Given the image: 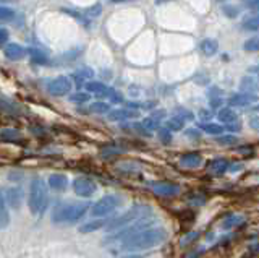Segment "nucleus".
<instances>
[{"mask_svg": "<svg viewBox=\"0 0 259 258\" xmlns=\"http://www.w3.org/2000/svg\"><path fill=\"white\" fill-rule=\"evenodd\" d=\"M168 237V231L165 228H160V226H152L141 232L135 234V236H130L125 240H121L120 250L126 253H140L146 252V250L156 248L160 244H164Z\"/></svg>", "mask_w": 259, "mask_h": 258, "instance_id": "obj_1", "label": "nucleus"}, {"mask_svg": "<svg viewBox=\"0 0 259 258\" xmlns=\"http://www.w3.org/2000/svg\"><path fill=\"white\" fill-rule=\"evenodd\" d=\"M89 211V203L86 201H63L52 211V221L55 224H75L81 221Z\"/></svg>", "mask_w": 259, "mask_h": 258, "instance_id": "obj_2", "label": "nucleus"}, {"mask_svg": "<svg viewBox=\"0 0 259 258\" xmlns=\"http://www.w3.org/2000/svg\"><path fill=\"white\" fill-rule=\"evenodd\" d=\"M49 183H46L40 177H34L29 183L28 208L32 216L40 217L49 208Z\"/></svg>", "mask_w": 259, "mask_h": 258, "instance_id": "obj_3", "label": "nucleus"}, {"mask_svg": "<svg viewBox=\"0 0 259 258\" xmlns=\"http://www.w3.org/2000/svg\"><path fill=\"white\" fill-rule=\"evenodd\" d=\"M148 216H152V208L151 206H146V205H136L133 208H130L126 213L120 214L115 219H112L109 223V231H118L121 228H125V226L132 224L138 219H141V217H148Z\"/></svg>", "mask_w": 259, "mask_h": 258, "instance_id": "obj_4", "label": "nucleus"}, {"mask_svg": "<svg viewBox=\"0 0 259 258\" xmlns=\"http://www.w3.org/2000/svg\"><path fill=\"white\" fill-rule=\"evenodd\" d=\"M154 224H156V219H152L151 216H148V217H141V219H138V221H135V223H132V224L125 226V228L118 229V232L115 234V236H109V237H107V242H121V240H125V239L130 237V236H135V234L141 232V231H144V229L152 228Z\"/></svg>", "mask_w": 259, "mask_h": 258, "instance_id": "obj_5", "label": "nucleus"}, {"mask_svg": "<svg viewBox=\"0 0 259 258\" xmlns=\"http://www.w3.org/2000/svg\"><path fill=\"white\" fill-rule=\"evenodd\" d=\"M121 203H123V200H121L120 195H115V193H112V195H105L93 205L91 214L96 217H107L109 214H112L113 211H115L117 208H120Z\"/></svg>", "mask_w": 259, "mask_h": 258, "instance_id": "obj_6", "label": "nucleus"}, {"mask_svg": "<svg viewBox=\"0 0 259 258\" xmlns=\"http://www.w3.org/2000/svg\"><path fill=\"white\" fill-rule=\"evenodd\" d=\"M84 86H86V91H88V93L97 94V96H101V98H105V99H110L112 102H121V101H123V96H121L118 91L112 90L110 86L104 85V83L88 82Z\"/></svg>", "mask_w": 259, "mask_h": 258, "instance_id": "obj_7", "label": "nucleus"}, {"mask_svg": "<svg viewBox=\"0 0 259 258\" xmlns=\"http://www.w3.org/2000/svg\"><path fill=\"white\" fill-rule=\"evenodd\" d=\"M148 189L159 197H175L180 193V185L168 180H152L148 183Z\"/></svg>", "mask_w": 259, "mask_h": 258, "instance_id": "obj_8", "label": "nucleus"}, {"mask_svg": "<svg viewBox=\"0 0 259 258\" xmlns=\"http://www.w3.org/2000/svg\"><path fill=\"white\" fill-rule=\"evenodd\" d=\"M71 185H73V192H75L78 197H83V198L93 197L97 190L96 182L93 179H89V177H84V175L76 177Z\"/></svg>", "mask_w": 259, "mask_h": 258, "instance_id": "obj_9", "label": "nucleus"}, {"mask_svg": "<svg viewBox=\"0 0 259 258\" xmlns=\"http://www.w3.org/2000/svg\"><path fill=\"white\" fill-rule=\"evenodd\" d=\"M71 90V80L68 77H57L47 85V91L52 96H65Z\"/></svg>", "mask_w": 259, "mask_h": 258, "instance_id": "obj_10", "label": "nucleus"}, {"mask_svg": "<svg viewBox=\"0 0 259 258\" xmlns=\"http://www.w3.org/2000/svg\"><path fill=\"white\" fill-rule=\"evenodd\" d=\"M2 197L7 200V203L10 205L12 208H18L21 205V201H23V192L18 187H12L8 190H4Z\"/></svg>", "mask_w": 259, "mask_h": 258, "instance_id": "obj_11", "label": "nucleus"}, {"mask_svg": "<svg viewBox=\"0 0 259 258\" xmlns=\"http://www.w3.org/2000/svg\"><path fill=\"white\" fill-rule=\"evenodd\" d=\"M4 52H5V55H7V59H10V60H21V59H24V55L28 54V51L24 49L23 46L16 44V43L7 44V46H5V49H4Z\"/></svg>", "mask_w": 259, "mask_h": 258, "instance_id": "obj_12", "label": "nucleus"}, {"mask_svg": "<svg viewBox=\"0 0 259 258\" xmlns=\"http://www.w3.org/2000/svg\"><path fill=\"white\" fill-rule=\"evenodd\" d=\"M178 164L182 167H186V169H196L202 164V156L199 153H186L180 158L178 161Z\"/></svg>", "mask_w": 259, "mask_h": 258, "instance_id": "obj_13", "label": "nucleus"}, {"mask_svg": "<svg viewBox=\"0 0 259 258\" xmlns=\"http://www.w3.org/2000/svg\"><path fill=\"white\" fill-rule=\"evenodd\" d=\"M47 183H49V189L51 190L62 192V190L67 189L68 179H67V175H63V174H51L47 179Z\"/></svg>", "mask_w": 259, "mask_h": 258, "instance_id": "obj_14", "label": "nucleus"}, {"mask_svg": "<svg viewBox=\"0 0 259 258\" xmlns=\"http://www.w3.org/2000/svg\"><path fill=\"white\" fill-rule=\"evenodd\" d=\"M259 98L254 94H251V93H241V94H237V96H233V98L230 99V104L232 106H240V107H246L249 106V104H253L256 102Z\"/></svg>", "mask_w": 259, "mask_h": 258, "instance_id": "obj_15", "label": "nucleus"}, {"mask_svg": "<svg viewBox=\"0 0 259 258\" xmlns=\"http://www.w3.org/2000/svg\"><path fill=\"white\" fill-rule=\"evenodd\" d=\"M245 216H241V214H229L225 217V219L222 221V229L225 231H232V229H237L240 228V226L245 223Z\"/></svg>", "mask_w": 259, "mask_h": 258, "instance_id": "obj_16", "label": "nucleus"}, {"mask_svg": "<svg viewBox=\"0 0 259 258\" xmlns=\"http://www.w3.org/2000/svg\"><path fill=\"white\" fill-rule=\"evenodd\" d=\"M112 219H93V221H89V223H86L84 226H81L79 228V232H83V234H91V232H94V231H99V229H102V228H105V226H109V223H110Z\"/></svg>", "mask_w": 259, "mask_h": 258, "instance_id": "obj_17", "label": "nucleus"}, {"mask_svg": "<svg viewBox=\"0 0 259 258\" xmlns=\"http://www.w3.org/2000/svg\"><path fill=\"white\" fill-rule=\"evenodd\" d=\"M230 161H227L224 158H217L214 161H210L209 164V171L214 172V174H224L227 171H230Z\"/></svg>", "mask_w": 259, "mask_h": 258, "instance_id": "obj_18", "label": "nucleus"}, {"mask_svg": "<svg viewBox=\"0 0 259 258\" xmlns=\"http://www.w3.org/2000/svg\"><path fill=\"white\" fill-rule=\"evenodd\" d=\"M136 116H138V112L132 109H115L109 112L110 120H130V119H135Z\"/></svg>", "mask_w": 259, "mask_h": 258, "instance_id": "obj_19", "label": "nucleus"}, {"mask_svg": "<svg viewBox=\"0 0 259 258\" xmlns=\"http://www.w3.org/2000/svg\"><path fill=\"white\" fill-rule=\"evenodd\" d=\"M109 110H110V106L107 102H102V101L91 102L83 109V112H86V114H104V112H109Z\"/></svg>", "mask_w": 259, "mask_h": 258, "instance_id": "obj_20", "label": "nucleus"}, {"mask_svg": "<svg viewBox=\"0 0 259 258\" xmlns=\"http://www.w3.org/2000/svg\"><path fill=\"white\" fill-rule=\"evenodd\" d=\"M199 51L204 55H207V57H210V55L217 54L219 46H217V43L214 41V39H204V41L199 43Z\"/></svg>", "mask_w": 259, "mask_h": 258, "instance_id": "obj_21", "label": "nucleus"}, {"mask_svg": "<svg viewBox=\"0 0 259 258\" xmlns=\"http://www.w3.org/2000/svg\"><path fill=\"white\" fill-rule=\"evenodd\" d=\"M217 119L221 120V122H224V124H230V122H237L238 116H237V112H235L233 109L225 107V109H221L217 112Z\"/></svg>", "mask_w": 259, "mask_h": 258, "instance_id": "obj_22", "label": "nucleus"}, {"mask_svg": "<svg viewBox=\"0 0 259 258\" xmlns=\"http://www.w3.org/2000/svg\"><path fill=\"white\" fill-rule=\"evenodd\" d=\"M241 28L245 31H249V33H257L259 31V13L254 15V17H249L245 21L241 23Z\"/></svg>", "mask_w": 259, "mask_h": 258, "instance_id": "obj_23", "label": "nucleus"}, {"mask_svg": "<svg viewBox=\"0 0 259 258\" xmlns=\"http://www.w3.org/2000/svg\"><path fill=\"white\" fill-rule=\"evenodd\" d=\"M0 138H2L4 143L8 141H18L21 138V133L16 130V128H4L2 133H0Z\"/></svg>", "mask_w": 259, "mask_h": 258, "instance_id": "obj_24", "label": "nucleus"}, {"mask_svg": "<svg viewBox=\"0 0 259 258\" xmlns=\"http://www.w3.org/2000/svg\"><path fill=\"white\" fill-rule=\"evenodd\" d=\"M183 125H185V119L180 117V114L172 117V119H168L167 122H165V127L168 128L170 132H180L182 128H183Z\"/></svg>", "mask_w": 259, "mask_h": 258, "instance_id": "obj_25", "label": "nucleus"}, {"mask_svg": "<svg viewBox=\"0 0 259 258\" xmlns=\"http://www.w3.org/2000/svg\"><path fill=\"white\" fill-rule=\"evenodd\" d=\"M29 55H31V60L37 63V65H47V63H51L49 62V57L40 49H31Z\"/></svg>", "mask_w": 259, "mask_h": 258, "instance_id": "obj_26", "label": "nucleus"}, {"mask_svg": "<svg viewBox=\"0 0 259 258\" xmlns=\"http://www.w3.org/2000/svg\"><path fill=\"white\" fill-rule=\"evenodd\" d=\"M199 128L204 133H209V135H221L224 132V127L219 125V124H214V122H206V124H201Z\"/></svg>", "mask_w": 259, "mask_h": 258, "instance_id": "obj_27", "label": "nucleus"}, {"mask_svg": "<svg viewBox=\"0 0 259 258\" xmlns=\"http://www.w3.org/2000/svg\"><path fill=\"white\" fill-rule=\"evenodd\" d=\"M259 88V80L257 78H253V77H246L243 78L241 82V90L245 93H251L253 90H257Z\"/></svg>", "mask_w": 259, "mask_h": 258, "instance_id": "obj_28", "label": "nucleus"}, {"mask_svg": "<svg viewBox=\"0 0 259 258\" xmlns=\"http://www.w3.org/2000/svg\"><path fill=\"white\" fill-rule=\"evenodd\" d=\"M7 200L2 197V200H0V214H2V217H0V221H2V229L7 228L8 221H10V216H8V206H7Z\"/></svg>", "mask_w": 259, "mask_h": 258, "instance_id": "obj_29", "label": "nucleus"}, {"mask_svg": "<svg viewBox=\"0 0 259 258\" xmlns=\"http://www.w3.org/2000/svg\"><path fill=\"white\" fill-rule=\"evenodd\" d=\"M143 127L146 128L148 132H154V130H159V119L157 117H154V116H151V117H146L144 120H143Z\"/></svg>", "mask_w": 259, "mask_h": 258, "instance_id": "obj_30", "label": "nucleus"}, {"mask_svg": "<svg viewBox=\"0 0 259 258\" xmlns=\"http://www.w3.org/2000/svg\"><path fill=\"white\" fill-rule=\"evenodd\" d=\"M120 153H123L120 146L117 144H109V146H104L101 150V156L102 158H110V156H115V155H120Z\"/></svg>", "mask_w": 259, "mask_h": 258, "instance_id": "obj_31", "label": "nucleus"}, {"mask_svg": "<svg viewBox=\"0 0 259 258\" xmlns=\"http://www.w3.org/2000/svg\"><path fill=\"white\" fill-rule=\"evenodd\" d=\"M243 49L246 52H259V36L248 39V41L243 44Z\"/></svg>", "mask_w": 259, "mask_h": 258, "instance_id": "obj_32", "label": "nucleus"}, {"mask_svg": "<svg viewBox=\"0 0 259 258\" xmlns=\"http://www.w3.org/2000/svg\"><path fill=\"white\" fill-rule=\"evenodd\" d=\"M89 99H91V93H76V94H71L70 96V101L71 102H76V104L88 102Z\"/></svg>", "mask_w": 259, "mask_h": 258, "instance_id": "obj_33", "label": "nucleus"}, {"mask_svg": "<svg viewBox=\"0 0 259 258\" xmlns=\"http://www.w3.org/2000/svg\"><path fill=\"white\" fill-rule=\"evenodd\" d=\"M16 109H18V106H16L13 101H8L4 96V98H2V110L5 112V114H13Z\"/></svg>", "mask_w": 259, "mask_h": 258, "instance_id": "obj_34", "label": "nucleus"}, {"mask_svg": "<svg viewBox=\"0 0 259 258\" xmlns=\"http://www.w3.org/2000/svg\"><path fill=\"white\" fill-rule=\"evenodd\" d=\"M157 136H159V140L162 141V143H170L172 141V133H170V130L167 127H164V128H159L157 130Z\"/></svg>", "mask_w": 259, "mask_h": 258, "instance_id": "obj_35", "label": "nucleus"}, {"mask_svg": "<svg viewBox=\"0 0 259 258\" xmlns=\"http://www.w3.org/2000/svg\"><path fill=\"white\" fill-rule=\"evenodd\" d=\"M217 143H221V144H235V143H238V136L237 135H221L217 138Z\"/></svg>", "mask_w": 259, "mask_h": 258, "instance_id": "obj_36", "label": "nucleus"}, {"mask_svg": "<svg viewBox=\"0 0 259 258\" xmlns=\"http://www.w3.org/2000/svg\"><path fill=\"white\" fill-rule=\"evenodd\" d=\"M0 17H2V21H8V20H13V17H15V10L13 9H10V7H2L0 9Z\"/></svg>", "mask_w": 259, "mask_h": 258, "instance_id": "obj_37", "label": "nucleus"}, {"mask_svg": "<svg viewBox=\"0 0 259 258\" xmlns=\"http://www.w3.org/2000/svg\"><path fill=\"white\" fill-rule=\"evenodd\" d=\"M222 12L227 15V17H230V18H235L238 15V10H237V7H229V5H225Z\"/></svg>", "mask_w": 259, "mask_h": 258, "instance_id": "obj_38", "label": "nucleus"}, {"mask_svg": "<svg viewBox=\"0 0 259 258\" xmlns=\"http://www.w3.org/2000/svg\"><path fill=\"white\" fill-rule=\"evenodd\" d=\"M248 125L253 128V130H257L259 132V116H253L249 120H248Z\"/></svg>", "mask_w": 259, "mask_h": 258, "instance_id": "obj_39", "label": "nucleus"}, {"mask_svg": "<svg viewBox=\"0 0 259 258\" xmlns=\"http://www.w3.org/2000/svg\"><path fill=\"white\" fill-rule=\"evenodd\" d=\"M241 2L249 9H259V0H241Z\"/></svg>", "mask_w": 259, "mask_h": 258, "instance_id": "obj_40", "label": "nucleus"}, {"mask_svg": "<svg viewBox=\"0 0 259 258\" xmlns=\"http://www.w3.org/2000/svg\"><path fill=\"white\" fill-rule=\"evenodd\" d=\"M227 128H229L230 132H238L240 125H238V122H230V124H227Z\"/></svg>", "mask_w": 259, "mask_h": 258, "instance_id": "obj_41", "label": "nucleus"}, {"mask_svg": "<svg viewBox=\"0 0 259 258\" xmlns=\"http://www.w3.org/2000/svg\"><path fill=\"white\" fill-rule=\"evenodd\" d=\"M0 38H2V44L5 46L7 44V39H8V31H7V28H2V31H0Z\"/></svg>", "mask_w": 259, "mask_h": 258, "instance_id": "obj_42", "label": "nucleus"}, {"mask_svg": "<svg viewBox=\"0 0 259 258\" xmlns=\"http://www.w3.org/2000/svg\"><path fill=\"white\" fill-rule=\"evenodd\" d=\"M120 258H141L138 253H128L126 256H120Z\"/></svg>", "mask_w": 259, "mask_h": 258, "instance_id": "obj_43", "label": "nucleus"}, {"mask_svg": "<svg viewBox=\"0 0 259 258\" xmlns=\"http://www.w3.org/2000/svg\"><path fill=\"white\" fill-rule=\"evenodd\" d=\"M188 135H190V136H198V133H196V132H193V130H190Z\"/></svg>", "mask_w": 259, "mask_h": 258, "instance_id": "obj_44", "label": "nucleus"}, {"mask_svg": "<svg viewBox=\"0 0 259 258\" xmlns=\"http://www.w3.org/2000/svg\"><path fill=\"white\" fill-rule=\"evenodd\" d=\"M112 2H115V4H120V2H126V0H112Z\"/></svg>", "mask_w": 259, "mask_h": 258, "instance_id": "obj_45", "label": "nucleus"}, {"mask_svg": "<svg viewBox=\"0 0 259 258\" xmlns=\"http://www.w3.org/2000/svg\"><path fill=\"white\" fill-rule=\"evenodd\" d=\"M256 180L259 182V174H256Z\"/></svg>", "mask_w": 259, "mask_h": 258, "instance_id": "obj_46", "label": "nucleus"}, {"mask_svg": "<svg viewBox=\"0 0 259 258\" xmlns=\"http://www.w3.org/2000/svg\"><path fill=\"white\" fill-rule=\"evenodd\" d=\"M219 2H224V0H219Z\"/></svg>", "mask_w": 259, "mask_h": 258, "instance_id": "obj_47", "label": "nucleus"}, {"mask_svg": "<svg viewBox=\"0 0 259 258\" xmlns=\"http://www.w3.org/2000/svg\"><path fill=\"white\" fill-rule=\"evenodd\" d=\"M256 70H259V67H256Z\"/></svg>", "mask_w": 259, "mask_h": 258, "instance_id": "obj_48", "label": "nucleus"}]
</instances>
